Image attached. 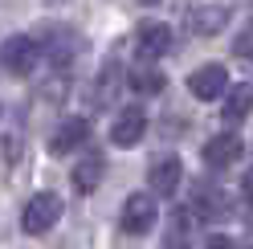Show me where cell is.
I'll return each instance as SVG.
<instances>
[{"label":"cell","instance_id":"obj_1","mask_svg":"<svg viewBox=\"0 0 253 249\" xmlns=\"http://www.w3.org/2000/svg\"><path fill=\"white\" fill-rule=\"evenodd\" d=\"M61 208H66V205H61L57 192H37L25 205V212H21V229L29 233V237H41V233H49L61 221Z\"/></svg>","mask_w":253,"mask_h":249},{"label":"cell","instance_id":"obj_2","mask_svg":"<svg viewBox=\"0 0 253 249\" xmlns=\"http://www.w3.org/2000/svg\"><path fill=\"white\" fill-rule=\"evenodd\" d=\"M0 61H4V70L17 74V78L33 74V66L41 61V45H37V37H25V33L8 37L4 45H0Z\"/></svg>","mask_w":253,"mask_h":249},{"label":"cell","instance_id":"obj_3","mask_svg":"<svg viewBox=\"0 0 253 249\" xmlns=\"http://www.w3.org/2000/svg\"><path fill=\"white\" fill-rule=\"evenodd\" d=\"M123 233H131V237H143V233H151L155 225V196L151 192H131L123 205Z\"/></svg>","mask_w":253,"mask_h":249},{"label":"cell","instance_id":"obj_4","mask_svg":"<svg viewBox=\"0 0 253 249\" xmlns=\"http://www.w3.org/2000/svg\"><path fill=\"white\" fill-rule=\"evenodd\" d=\"M171 49V29L160 21H143L135 29V61H160Z\"/></svg>","mask_w":253,"mask_h":249},{"label":"cell","instance_id":"obj_5","mask_svg":"<svg viewBox=\"0 0 253 249\" xmlns=\"http://www.w3.org/2000/svg\"><path fill=\"white\" fill-rule=\"evenodd\" d=\"M188 94L200 98V102H216V98H225L229 94V74L225 66H200L188 74Z\"/></svg>","mask_w":253,"mask_h":249},{"label":"cell","instance_id":"obj_6","mask_svg":"<svg viewBox=\"0 0 253 249\" xmlns=\"http://www.w3.org/2000/svg\"><path fill=\"white\" fill-rule=\"evenodd\" d=\"M180 180H184V164L176 160V155H155L151 167H147V184H151V192H160V196H171L180 188Z\"/></svg>","mask_w":253,"mask_h":249},{"label":"cell","instance_id":"obj_7","mask_svg":"<svg viewBox=\"0 0 253 249\" xmlns=\"http://www.w3.org/2000/svg\"><path fill=\"white\" fill-rule=\"evenodd\" d=\"M245 155V143H241V135H233V131H225V135H212L209 143H204V164L209 167H233L237 160Z\"/></svg>","mask_w":253,"mask_h":249},{"label":"cell","instance_id":"obj_8","mask_svg":"<svg viewBox=\"0 0 253 249\" xmlns=\"http://www.w3.org/2000/svg\"><path fill=\"white\" fill-rule=\"evenodd\" d=\"M143 135H147V115L139 111V106H126V111H119L115 127H110V143H115V147H135Z\"/></svg>","mask_w":253,"mask_h":249},{"label":"cell","instance_id":"obj_9","mask_svg":"<svg viewBox=\"0 0 253 249\" xmlns=\"http://www.w3.org/2000/svg\"><path fill=\"white\" fill-rule=\"evenodd\" d=\"M86 135H90L86 119H66V123H57V131L49 135V151L53 155H70L78 143H86Z\"/></svg>","mask_w":253,"mask_h":249},{"label":"cell","instance_id":"obj_10","mask_svg":"<svg viewBox=\"0 0 253 249\" xmlns=\"http://www.w3.org/2000/svg\"><path fill=\"white\" fill-rule=\"evenodd\" d=\"M41 49L49 53L57 66H66V61L82 49V37H74L70 29H61V25H49V33H45V41H41Z\"/></svg>","mask_w":253,"mask_h":249},{"label":"cell","instance_id":"obj_11","mask_svg":"<svg viewBox=\"0 0 253 249\" xmlns=\"http://www.w3.org/2000/svg\"><path fill=\"white\" fill-rule=\"evenodd\" d=\"M102 176H106V160H102V155H86V160H78L74 164V192L90 196L102 184Z\"/></svg>","mask_w":253,"mask_h":249},{"label":"cell","instance_id":"obj_12","mask_svg":"<svg viewBox=\"0 0 253 249\" xmlns=\"http://www.w3.org/2000/svg\"><path fill=\"white\" fill-rule=\"evenodd\" d=\"M126 86H131L135 94H160V90L168 86V78L155 70V61H139V66L126 74Z\"/></svg>","mask_w":253,"mask_h":249},{"label":"cell","instance_id":"obj_13","mask_svg":"<svg viewBox=\"0 0 253 249\" xmlns=\"http://www.w3.org/2000/svg\"><path fill=\"white\" fill-rule=\"evenodd\" d=\"M192 33H200V37H216L220 29L229 25V12L225 8H216V4H204V8H192Z\"/></svg>","mask_w":253,"mask_h":249},{"label":"cell","instance_id":"obj_14","mask_svg":"<svg viewBox=\"0 0 253 249\" xmlns=\"http://www.w3.org/2000/svg\"><path fill=\"white\" fill-rule=\"evenodd\" d=\"M253 111V86H237L225 94V106H220V115H225V123H237V119H245Z\"/></svg>","mask_w":253,"mask_h":249},{"label":"cell","instance_id":"obj_15","mask_svg":"<svg viewBox=\"0 0 253 249\" xmlns=\"http://www.w3.org/2000/svg\"><path fill=\"white\" fill-rule=\"evenodd\" d=\"M196 212H204V216H220L225 212V196H220V188H196Z\"/></svg>","mask_w":253,"mask_h":249},{"label":"cell","instance_id":"obj_16","mask_svg":"<svg viewBox=\"0 0 253 249\" xmlns=\"http://www.w3.org/2000/svg\"><path fill=\"white\" fill-rule=\"evenodd\" d=\"M233 53H237V57H245V61H253V25L237 33V45H233Z\"/></svg>","mask_w":253,"mask_h":249},{"label":"cell","instance_id":"obj_17","mask_svg":"<svg viewBox=\"0 0 253 249\" xmlns=\"http://www.w3.org/2000/svg\"><path fill=\"white\" fill-rule=\"evenodd\" d=\"M204 249H233V241H229V237H220V233H216V237H209V241H204Z\"/></svg>","mask_w":253,"mask_h":249},{"label":"cell","instance_id":"obj_18","mask_svg":"<svg viewBox=\"0 0 253 249\" xmlns=\"http://www.w3.org/2000/svg\"><path fill=\"white\" fill-rule=\"evenodd\" d=\"M164 249H188V241H184V229H176V237H168V241H164Z\"/></svg>","mask_w":253,"mask_h":249},{"label":"cell","instance_id":"obj_19","mask_svg":"<svg viewBox=\"0 0 253 249\" xmlns=\"http://www.w3.org/2000/svg\"><path fill=\"white\" fill-rule=\"evenodd\" d=\"M245 196H249V200H253V172H249V176H245Z\"/></svg>","mask_w":253,"mask_h":249},{"label":"cell","instance_id":"obj_20","mask_svg":"<svg viewBox=\"0 0 253 249\" xmlns=\"http://www.w3.org/2000/svg\"><path fill=\"white\" fill-rule=\"evenodd\" d=\"M143 4H160V0H143Z\"/></svg>","mask_w":253,"mask_h":249}]
</instances>
